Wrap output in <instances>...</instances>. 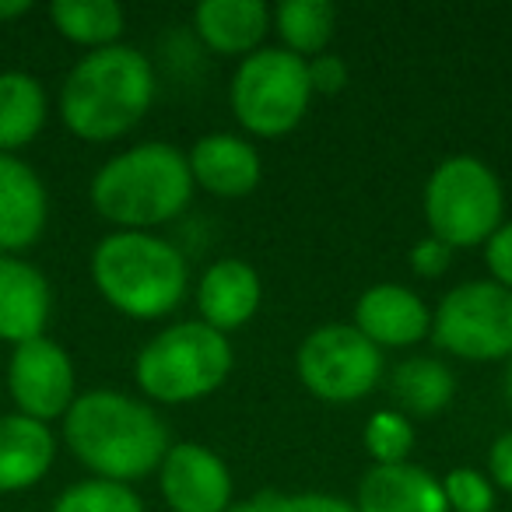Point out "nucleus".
<instances>
[{
    "instance_id": "nucleus-1",
    "label": "nucleus",
    "mask_w": 512,
    "mask_h": 512,
    "mask_svg": "<svg viewBox=\"0 0 512 512\" xmlns=\"http://www.w3.org/2000/svg\"><path fill=\"white\" fill-rule=\"evenodd\" d=\"M64 442L81 467L116 484L155 474L172 446L155 407L120 390L78 393L64 414Z\"/></svg>"
},
{
    "instance_id": "nucleus-2",
    "label": "nucleus",
    "mask_w": 512,
    "mask_h": 512,
    "mask_svg": "<svg viewBox=\"0 0 512 512\" xmlns=\"http://www.w3.org/2000/svg\"><path fill=\"white\" fill-rule=\"evenodd\" d=\"M155 102L151 60L134 46H106L71 67L60 85V120L74 137L106 144L130 134Z\"/></svg>"
},
{
    "instance_id": "nucleus-3",
    "label": "nucleus",
    "mask_w": 512,
    "mask_h": 512,
    "mask_svg": "<svg viewBox=\"0 0 512 512\" xmlns=\"http://www.w3.org/2000/svg\"><path fill=\"white\" fill-rule=\"evenodd\" d=\"M190 162L176 144L144 141L113 155L92 176V207L120 232H151L179 218L193 200Z\"/></svg>"
},
{
    "instance_id": "nucleus-4",
    "label": "nucleus",
    "mask_w": 512,
    "mask_h": 512,
    "mask_svg": "<svg viewBox=\"0 0 512 512\" xmlns=\"http://www.w3.org/2000/svg\"><path fill=\"white\" fill-rule=\"evenodd\" d=\"M92 281L127 320H162L190 288V267L179 246L155 232H109L92 249Z\"/></svg>"
},
{
    "instance_id": "nucleus-5",
    "label": "nucleus",
    "mask_w": 512,
    "mask_h": 512,
    "mask_svg": "<svg viewBox=\"0 0 512 512\" xmlns=\"http://www.w3.org/2000/svg\"><path fill=\"white\" fill-rule=\"evenodd\" d=\"M232 341L200 320L158 330L134 362L137 390L155 404H193L211 397L232 376Z\"/></svg>"
},
{
    "instance_id": "nucleus-6",
    "label": "nucleus",
    "mask_w": 512,
    "mask_h": 512,
    "mask_svg": "<svg viewBox=\"0 0 512 512\" xmlns=\"http://www.w3.org/2000/svg\"><path fill=\"white\" fill-rule=\"evenodd\" d=\"M428 235L449 249L484 246L505 221V190L477 155H449L432 169L421 193Z\"/></svg>"
},
{
    "instance_id": "nucleus-7",
    "label": "nucleus",
    "mask_w": 512,
    "mask_h": 512,
    "mask_svg": "<svg viewBox=\"0 0 512 512\" xmlns=\"http://www.w3.org/2000/svg\"><path fill=\"white\" fill-rule=\"evenodd\" d=\"M228 102L239 120V127L253 137H285L306 120L313 85H309V67L302 57L264 46L239 60L228 85Z\"/></svg>"
},
{
    "instance_id": "nucleus-8",
    "label": "nucleus",
    "mask_w": 512,
    "mask_h": 512,
    "mask_svg": "<svg viewBox=\"0 0 512 512\" xmlns=\"http://www.w3.org/2000/svg\"><path fill=\"white\" fill-rule=\"evenodd\" d=\"M432 337L463 362H509L512 292L495 281H463L449 288L432 313Z\"/></svg>"
},
{
    "instance_id": "nucleus-9",
    "label": "nucleus",
    "mask_w": 512,
    "mask_h": 512,
    "mask_svg": "<svg viewBox=\"0 0 512 512\" xmlns=\"http://www.w3.org/2000/svg\"><path fill=\"white\" fill-rule=\"evenodd\" d=\"M295 369L316 400L358 404L376 390L383 376V351L351 323H323L299 344Z\"/></svg>"
},
{
    "instance_id": "nucleus-10",
    "label": "nucleus",
    "mask_w": 512,
    "mask_h": 512,
    "mask_svg": "<svg viewBox=\"0 0 512 512\" xmlns=\"http://www.w3.org/2000/svg\"><path fill=\"white\" fill-rule=\"evenodd\" d=\"M8 393L15 400V411L25 418L43 421V425L64 418L78 400L74 358L46 334L15 344L8 362Z\"/></svg>"
},
{
    "instance_id": "nucleus-11",
    "label": "nucleus",
    "mask_w": 512,
    "mask_h": 512,
    "mask_svg": "<svg viewBox=\"0 0 512 512\" xmlns=\"http://www.w3.org/2000/svg\"><path fill=\"white\" fill-rule=\"evenodd\" d=\"M158 488L172 512H225L235 495L228 463L204 442H172Z\"/></svg>"
},
{
    "instance_id": "nucleus-12",
    "label": "nucleus",
    "mask_w": 512,
    "mask_h": 512,
    "mask_svg": "<svg viewBox=\"0 0 512 512\" xmlns=\"http://www.w3.org/2000/svg\"><path fill=\"white\" fill-rule=\"evenodd\" d=\"M351 327L383 348H414L432 334V309L418 292L404 285H372L358 295Z\"/></svg>"
},
{
    "instance_id": "nucleus-13",
    "label": "nucleus",
    "mask_w": 512,
    "mask_h": 512,
    "mask_svg": "<svg viewBox=\"0 0 512 512\" xmlns=\"http://www.w3.org/2000/svg\"><path fill=\"white\" fill-rule=\"evenodd\" d=\"M50 221V193L25 158L0 155V253L18 256L36 246Z\"/></svg>"
},
{
    "instance_id": "nucleus-14",
    "label": "nucleus",
    "mask_w": 512,
    "mask_h": 512,
    "mask_svg": "<svg viewBox=\"0 0 512 512\" xmlns=\"http://www.w3.org/2000/svg\"><path fill=\"white\" fill-rule=\"evenodd\" d=\"M186 162H190L193 186H200L218 200L249 197L264 179V162H260L256 144L239 134H228V130L200 137L186 155Z\"/></svg>"
},
{
    "instance_id": "nucleus-15",
    "label": "nucleus",
    "mask_w": 512,
    "mask_h": 512,
    "mask_svg": "<svg viewBox=\"0 0 512 512\" xmlns=\"http://www.w3.org/2000/svg\"><path fill=\"white\" fill-rule=\"evenodd\" d=\"M260 302H264V281L256 267L239 256L214 260L197 281V320L225 337L246 327Z\"/></svg>"
},
{
    "instance_id": "nucleus-16",
    "label": "nucleus",
    "mask_w": 512,
    "mask_h": 512,
    "mask_svg": "<svg viewBox=\"0 0 512 512\" xmlns=\"http://www.w3.org/2000/svg\"><path fill=\"white\" fill-rule=\"evenodd\" d=\"M53 316V288L25 256L0 253V341L25 344L43 337Z\"/></svg>"
},
{
    "instance_id": "nucleus-17",
    "label": "nucleus",
    "mask_w": 512,
    "mask_h": 512,
    "mask_svg": "<svg viewBox=\"0 0 512 512\" xmlns=\"http://www.w3.org/2000/svg\"><path fill=\"white\" fill-rule=\"evenodd\" d=\"M271 29V8L264 0H204L193 8V32L207 50L221 53V57L242 60L264 50Z\"/></svg>"
},
{
    "instance_id": "nucleus-18",
    "label": "nucleus",
    "mask_w": 512,
    "mask_h": 512,
    "mask_svg": "<svg viewBox=\"0 0 512 512\" xmlns=\"http://www.w3.org/2000/svg\"><path fill=\"white\" fill-rule=\"evenodd\" d=\"M57 460V435L25 414H0V495L29 491L50 474Z\"/></svg>"
},
{
    "instance_id": "nucleus-19",
    "label": "nucleus",
    "mask_w": 512,
    "mask_h": 512,
    "mask_svg": "<svg viewBox=\"0 0 512 512\" xmlns=\"http://www.w3.org/2000/svg\"><path fill=\"white\" fill-rule=\"evenodd\" d=\"M358 512H449L442 481L418 463L372 467L358 484Z\"/></svg>"
},
{
    "instance_id": "nucleus-20",
    "label": "nucleus",
    "mask_w": 512,
    "mask_h": 512,
    "mask_svg": "<svg viewBox=\"0 0 512 512\" xmlns=\"http://www.w3.org/2000/svg\"><path fill=\"white\" fill-rule=\"evenodd\" d=\"M50 95L29 71H0V155H18L43 134Z\"/></svg>"
},
{
    "instance_id": "nucleus-21",
    "label": "nucleus",
    "mask_w": 512,
    "mask_h": 512,
    "mask_svg": "<svg viewBox=\"0 0 512 512\" xmlns=\"http://www.w3.org/2000/svg\"><path fill=\"white\" fill-rule=\"evenodd\" d=\"M390 393L397 400L400 414H414V418H432V414L446 411L449 400L456 393V376L449 365L439 358H407L393 369Z\"/></svg>"
},
{
    "instance_id": "nucleus-22",
    "label": "nucleus",
    "mask_w": 512,
    "mask_h": 512,
    "mask_svg": "<svg viewBox=\"0 0 512 512\" xmlns=\"http://www.w3.org/2000/svg\"><path fill=\"white\" fill-rule=\"evenodd\" d=\"M50 22L67 43L85 46L88 53L116 46L127 29V15L116 0H53Z\"/></svg>"
},
{
    "instance_id": "nucleus-23",
    "label": "nucleus",
    "mask_w": 512,
    "mask_h": 512,
    "mask_svg": "<svg viewBox=\"0 0 512 512\" xmlns=\"http://www.w3.org/2000/svg\"><path fill=\"white\" fill-rule=\"evenodd\" d=\"M271 22L281 39V50L313 60L327 53L330 39H334L337 11L330 0H281L271 11Z\"/></svg>"
},
{
    "instance_id": "nucleus-24",
    "label": "nucleus",
    "mask_w": 512,
    "mask_h": 512,
    "mask_svg": "<svg viewBox=\"0 0 512 512\" xmlns=\"http://www.w3.org/2000/svg\"><path fill=\"white\" fill-rule=\"evenodd\" d=\"M50 512H144V502L130 484L88 477L60 491Z\"/></svg>"
},
{
    "instance_id": "nucleus-25",
    "label": "nucleus",
    "mask_w": 512,
    "mask_h": 512,
    "mask_svg": "<svg viewBox=\"0 0 512 512\" xmlns=\"http://www.w3.org/2000/svg\"><path fill=\"white\" fill-rule=\"evenodd\" d=\"M365 453L372 456V467H393V463H407L414 449V425L407 414L397 407L376 411L365 425Z\"/></svg>"
},
{
    "instance_id": "nucleus-26",
    "label": "nucleus",
    "mask_w": 512,
    "mask_h": 512,
    "mask_svg": "<svg viewBox=\"0 0 512 512\" xmlns=\"http://www.w3.org/2000/svg\"><path fill=\"white\" fill-rule=\"evenodd\" d=\"M442 495L449 512H491L495 509V484L484 470L456 467L442 477Z\"/></svg>"
},
{
    "instance_id": "nucleus-27",
    "label": "nucleus",
    "mask_w": 512,
    "mask_h": 512,
    "mask_svg": "<svg viewBox=\"0 0 512 512\" xmlns=\"http://www.w3.org/2000/svg\"><path fill=\"white\" fill-rule=\"evenodd\" d=\"M267 512H358L355 502L327 491H299V495H274Z\"/></svg>"
},
{
    "instance_id": "nucleus-28",
    "label": "nucleus",
    "mask_w": 512,
    "mask_h": 512,
    "mask_svg": "<svg viewBox=\"0 0 512 512\" xmlns=\"http://www.w3.org/2000/svg\"><path fill=\"white\" fill-rule=\"evenodd\" d=\"M453 256H456V249H449L446 242L435 239V235H425V239L414 242V249H411V271L418 274V278L435 281L453 267Z\"/></svg>"
},
{
    "instance_id": "nucleus-29",
    "label": "nucleus",
    "mask_w": 512,
    "mask_h": 512,
    "mask_svg": "<svg viewBox=\"0 0 512 512\" xmlns=\"http://www.w3.org/2000/svg\"><path fill=\"white\" fill-rule=\"evenodd\" d=\"M484 264L491 281L512 292V221H502V228L484 242Z\"/></svg>"
},
{
    "instance_id": "nucleus-30",
    "label": "nucleus",
    "mask_w": 512,
    "mask_h": 512,
    "mask_svg": "<svg viewBox=\"0 0 512 512\" xmlns=\"http://www.w3.org/2000/svg\"><path fill=\"white\" fill-rule=\"evenodd\" d=\"M309 67V85H313V95H337L348 85V64L334 53H320V57L306 60Z\"/></svg>"
},
{
    "instance_id": "nucleus-31",
    "label": "nucleus",
    "mask_w": 512,
    "mask_h": 512,
    "mask_svg": "<svg viewBox=\"0 0 512 512\" xmlns=\"http://www.w3.org/2000/svg\"><path fill=\"white\" fill-rule=\"evenodd\" d=\"M488 477L495 488L512 495V432L498 435L495 446L488 449Z\"/></svg>"
},
{
    "instance_id": "nucleus-32",
    "label": "nucleus",
    "mask_w": 512,
    "mask_h": 512,
    "mask_svg": "<svg viewBox=\"0 0 512 512\" xmlns=\"http://www.w3.org/2000/svg\"><path fill=\"white\" fill-rule=\"evenodd\" d=\"M32 4L29 0H0V22H15V18L29 15Z\"/></svg>"
},
{
    "instance_id": "nucleus-33",
    "label": "nucleus",
    "mask_w": 512,
    "mask_h": 512,
    "mask_svg": "<svg viewBox=\"0 0 512 512\" xmlns=\"http://www.w3.org/2000/svg\"><path fill=\"white\" fill-rule=\"evenodd\" d=\"M274 491H267V495H256V498H246V502H232L225 512H267V505H271Z\"/></svg>"
},
{
    "instance_id": "nucleus-34",
    "label": "nucleus",
    "mask_w": 512,
    "mask_h": 512,
    "mask_svg": "<svg viewBox=\"0 0 512 512\" xmlns=\"http://www.w3.org/2000/svg\"><path fill=\"white\" fill-rule=\"evenodd\" d=\"M505 397H509V404H512V358H509V365H505Z\"/></svg>"
}]
</instances>
